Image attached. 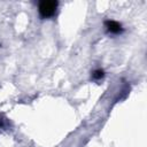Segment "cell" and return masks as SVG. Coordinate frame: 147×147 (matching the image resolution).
<instances>
[{"label":"cell","mask_w":147,"mask_h":147,"mask_svg":"<svg viewBox=\"0 0 147 147\" xmlns=\"http://www.w3.org/2000/svg\"><path fill=\"white\" fill-rule=\"evenodd\" d=\"M59 2L55 0H42L38 5V11L41 18H48L52 17L57 8Z\"/></svg>","instance_id":"cell-1"},{"label":"cell","mask_w":147,"mask_h":147,"mask_svg":"<svg viewBox=\"0 0 147 147\" xmlns=\"http://www.w3.org/2000/svg\"><path fill=\"white\" fill-rule=\"evenodd\" d=\"M105 26H106V29H107L108 32L114 33V34H118V33H122L123 32L122 24L118 23V22H116V21H113V20L105 21Z\"/></svg>","instance_id":"cell-2"},{"label":"cell","mask_w":147,"mask_h":147,"mask_svg":"<svg viewBox=\"0 0 147 147\" xmlns=\"http://www.w3.org/2000/svg\"><path fill=\"white\" fill-rule=\"evenodd\" d=\"M103 77H105V71L102 69H96V70H94L92 72V78L95 79V80H99V79H101Z\"/></svg>","instance_id":"cell-3"},{"label":"cell","mask_w":147,"mask_h":147,"mask_svg":"<svg viewBox=\"0 0 147 147\" xmlns=\"http://www.w3.org/2000/svg\"><path fill=\"white\" fill-rule=\"evenodd\" d=\"M8 125H9V121L3 115H0V129H6L8 127Z\"/></svg>","instance_id":"cell-4"}]
</instances>
